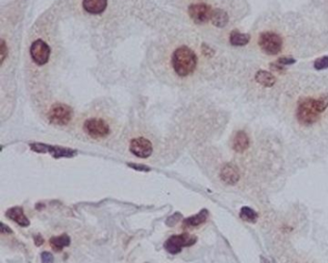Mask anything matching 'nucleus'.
I'll return each mask as SVG.
<instances>
[{"label":"nucleus","instance_id":"obj_18","mask_svg":"<svg viewBox=\"0 0 328 263\" xmlns=\"http://www.w3.org/2000/svg\"><path fill=\"white\" fill-rule=\"evenodd\" d=\"M49 243L53 250H55L56 252H61L65 247L71 245V237L68 234L64 233L60 236L52 237L49 240Z\"/></svg>","mask_w":328,"mask_h":263},{"label":"nucleus","instance_id":"obj_10","mask_svg":"<svg viewBox=\"0 0 328 263\" xmlns=\"http://www.w3.org/2000/svg\"><path fill=\"white\" fill-rule=\"evenodd\" d=\"M30 55L32 60L39 66L45 65L50 56V47L42 40L35 41L30 47Z\"/></svg>","mask_w":328,"mask_h":263},{"label":"nucleus","instance_id":"obj_23","mask_svg":"<svg viewBox=\"0 0 328 263\" xmlns=\"http://www.w3.org/2000/svg\"><path fill=\"white\" fill-rule=\"evenodd\" d=\"M41 263H53L54 258L53 255L49 252H43L41 255Z\"/></svg>","mask_w":328,"mask_h":263},{"label":"nucleus","instance_id":"obj_31","mask_svg":"<svg viewBox=\"0 0 328 263\" xmlns=\"http://www.w3.org/2000/svg\"><path fill=\"white\" fill-rule=\"evenodd\" d=\"M260 263H270V261H269L268 259H266L265 257L261 256V257H260Z\"/></svg>","mask_w":328,"mask_h":263},{"label":"nucleus","instance_id":"obj_26","mask_svg":"<svg viewBox=\"0 0 328 263\" xmlns=\"http://www.w3.org/2000/svg\"><path fill=\"white\" fill-rule=\"evenodd\" d=\"M296 62L295 59L293 58H290V57H282L278 59V63L282 66H290V65H293Z\"/></svg>","mask_w":328,"mask_h":263},{"label":"nucleus","instance_id":"obj_2","mask_svg":"<svg viewBox=\"0 0 328 263\" xmlns=\"http://www.w3.org/2000/svg\"><path fill=\"white\" fill-rule=\"evenodd\" d=\"M321 113L316 106V99L312 97L302 98L297 105L296 119L302 126H312L320 120Z\"/></svg>","mask_w":328,"mask_h":263},{"label":"nucleus","instance_id":"obj_6","mask_svg":"<svg viewBox=\"0 0 328 263\" xmlns=\"http://www.w3.org/2000/svg\"><path fill=\"white\" fill-rule=\"evenodd\" d=\"M30 149L33 151L39 152V153H50L54 158H71L75 156L78 152L75 150L69 149V148H62L58 146H50L42 143H33L30 144Z\"/></svg>","mask_w":328,"mask_h":263},{"label":"nucleus","instance_id":"obj_16","mask_svg":"<svg viewBox=\"0 0 328 263\" xmlns=\"http://www.w3.org/2000/svg\"><path fill=\"white\" fill-rule=\"evenodd\" d=\"M255 80L257 83L266 88L273 87L276 82V78L273 74L263 70H260L256 73Z\"/></svg>","mask_w":328,"mask_h":263},{"label":"nucleus","instance_id":"obj_30","mask_svg":"<svg viewBox=\"0 0 328 263\" xmlns=\"http://www.w3.org/2000/svg\"><path fill=\"white\" fill-rule=\"evenodd\" d=\"M35 242H36V245H37V246H41V244L43 243V239H42V237H41V235L35 236Z\"/></svg>","mask_w":328,"mask_h":263},{"label":"nucleus","instance_id":"obj_22","mask_svg":"<svg viewBox=\"0 0 328 263\" xmlns=\"http://www.w3.org/2000/svg\"><path fill=\"white\" fill-rule=\"evenodd\" d=\"M314 68L318 71L328 69V56H324L314 62Z\"/></svg>","mask_w":328,"mask_h":263},{"label":"nucleus","instance_id":"obj_24","mask_svg":"<svg viewBox=\"0 0 328 263\" xmlns=\"http://www.w3.org/2000/svg\"><path fill=\"white\" fill-rule=\"evenodd\" d=\"M201 49H202V53L208 58H211V57H213L215 55V50L211 46H209L208 44H202Z\"/></svg>","mask_w":328,"mask_h":263},{"label":"nucleus","instance_id":"obj_1","mask_svg":"<svg viewBox=\"0 0 328 263\" xmlns=\"http://www.w3.org/2000/svg\"><path fill=\"white\" fill-rule=\"evenodd\" d=\"M198 65V57L194 50L188 46H180L172 55V67L174 72L181 77L193 74Z\"/></svg>","mask_w":328,"mask_h":263},{"label":"nucleus","instance_id":"obj_12","mask_svg":"<svg viewBox=\"0 0 328 263\" xmlns=\"http://www.w3.org/2000/svg\"><path fill=\"white\" fill-rule=\"evenodd\" d=\"M83 7L89 14L98 15L106 10L107 0H83Z\"/></svg>","mask_w":328,"mask_h":263},{"label":"nucleus","instance_id":"obj_9","mask_svg":"<svg viewBox=\"0 0 328 263\" xmlns=\"http://www.w3.org/2000/svg\"><path fill=\"white\" fill-rule=\"evenodd\" d=\"M188 13L190 18L198 24L205 23L208 20H211L213 9L204 3L201 4H193L189 7Z\"/></svg>","mask_w":328,"mask_h":263},{"label":"nucleus","instance_id":"obj_21","mask_svg":"<svg viewBox=\"0 0 328 263\" xmlns=\"http://www.w3.org/2000/svg\"><path fill=\"white\" fill-rule=\"evenodd\" d=\"M316 106L320 113H323L328 107V94H324L318 99H316Z\"/></svg>","mask_w":328,"mask_h":263},{"label":"nucleus","instance_id":"obj_13","mask_svg":"<svg viewBox=\"0 0 328 263\" xmlns=\"http://www.w3.org/2000/svg\"><path fill=\"white\" fill-rule=\"evenodd\" d=\"M6 215L8 218L16 222L20 226H28L30 225V221L25 216L23 209L19 207H12L8 209V211L6 212Z\"/></svg>","mask_w":328,"mask_h":263},{"label":"nucleus","instance_id":"obj_20","mask_svg":"<svg viewBox=\"0 0 328 263\" xmlns=\"http://www.w3.org/2000/svg\"><path fill=\"white\" fill-rule=\"evenodd\" d=\"M240 218L247 223H256L258 219V213L248 207H244L240 210Z\"/></svg>","mask_w":328,"mask_h":263},{"label":"nucleus","instance_id":"obj_11","mask_svg":"<svg viewBox=\"0 0 328 263\" xmlns=\"http://www.w3.org/2000/svg\"><path fill=\"white\" fill-rule=\"evenodd\" d=\"M220 179L227 185H235L240 180V171L238 167L232 163L223 165L219 173Z\"/></svg>","mask_w":328,"mask_h":263},{"label":"nucleus","instance_id":"obj_5","mask_svg":"<svg viewBox=\"0 0 328 263\" xmlns=\"http://www.w3.org/2000/svg\"><path fill=\"white\" fill-rule=\"evenodd\" d=\"M198 238L196 236L190 235L189 233H182L179 235L170 236L164 243V249L166 252L172 255H176L181 252L182 248L193 246L197 242Z\"/></svg>","mask_w":328,"mask_h":263},{"label":"nucleus","instance_id":"obj_19","mask_svg":"<svg viewBox=\"0 0 328 263\" xmlns=\"http://www.w3.org/2000/svg\"><path fill=\"white\" fill-rule=\"evenodd\" d=\"M250 35L241 33L238 30H233L229 36V42L234 46H244L249 43Z\"/></svg>","mask_w":328,"mask_h":263},{"label":"nucleus","instance_id":"obj_25","mask_svg":"<svg viewBox=\"0 0 328 263\" xmlns=\"http://www.w3.org/2000/svg\"><path fill=\"white\" fill-rule=\"evenodd\" d=\"M0 54H1V65L5 61L7 55H8V47L6 46V43L4 40L1 41V48H0Z\"/></svg>","mask_w":328,"mask_h":263},{"label":"nucleus","instance_id":"obj_27","mask_svg":"<svg viewBox=\"0 0 328 263\" xmlns=\"http://www.w3.org/2000/svg\"><path fill=\"white\" fill-rule=\"evenodd\" d=\"M129 167L135 169L136 171H140V172H148L150 171V168L145 166V165H142V164H134V163H131V164H128Z\"/></svg>","mask_w":328,"mask_h":263},{"label":"nucleus","instance_id":"obj_29","mask_svg":"<svg viewBox=\"0 0 328 263\" xmlns=\"http://www.w3.org/2000/svg\"><path fill=\"white\" fill-rule=\"evenodd\" d=\"M12 229L10 227H8L4 223H1V233L5 234V233H12Z\"/></svg>","mask_w":328,"mask_h":263},{"label":"nucleus","instance_id":"obj_17","mask_svg":"<svg viewBox=\"0 0 328 263\" xmlns=\"http://www.w3.org/2000/svg\"><path fill=\"white\" fill-rule=\"evenodd\" d=\"M212 23L219 28H223L227 25L229 21V17L227 13L222 9H215L213 10L211 17Z\"/></svg>","mask_w":328,"mask_h":263},{"label":"nucleus","instance_id":"obj_4","mask_svg":"<svg viewBox=\"0 0 328 263\" xmlns=\"http://www.w3.org/2000/svg\"><path fill=\"white\" fill-rule=\"evenodd\" d=\"M73 117V109L64 103H56L50 108L47 118L48 121L57 126H66L68 125Z\"/></svg>","mask_w":328,"mask_h":263},{"label":"nucleus","instance_id":"obj_15","mask_svg":"<svg viewBox=\"0 0 328 263\" xmlns=\"http://www.w3.org/2000/svg\"><path fill=\"white\" fill-rule=\"evenodd\" d=\"M208 217H209V211L207 209H202L198 214L184 220L183 221V227L188 228V227L199 226V225L204 224L208 219Z\"/></svg>","mask_w":328,"mask_h":263},{"label":"nucleus","instance_id":"obj_14","mask_svg":"<svg viewBox=\"0 0 328 263\" xmlns=\"http://www.w3.org/2000/svg\"><path fill=\"white\" fill-rule=\"evenodd\" d=\"M249 144L250 142L247 134L243 131H240L235 134L232 143V148L236 152L242 153L249 148Z\"/></svg>","mask_w":328,"mask_h":263},{"label":"nucleus","instance_id":"obj_3","mask_svg":"<svg viewBox=\"0 0 328 263\" xmlns=\"http://www.w3.org/2000/svg\"><path fill=\"white\" fill-rule=\"evenodd\" d=\"M258 44L264 53L268 55H276L281 52L283 42L278 34L266 31L260 34Z\"/></svg>","mask_w":328,"mask_h":263},{"label":"nucleus","instance_id":"obj_28","mask_svg":"<svg viewBox=\"0 0 328 263\" xmlns=\"http://www.w3.org/2000/svg\"><path fill=\"white\" fill-rule=\"evenodd\" d=\"M271 69H272L273 71H275V72L280 73V74L285 72V68H284L282 65H280L278 62H277V63H272V64H271Z\"/></svg>","mask_w":328,"mask_h":263},{"label":"nucleus","instance_id":"obj_7","mask_svg":"<svg viewBox=\"0 0 328 263\" xmlns=\"http://www.w3.org/2000/svg\"><path fill=\"white\" fill-rule=\"evenodd\" d=\"M84 132L93 139L105 138L110 133L109 125L101 119H89L84 123Z\"/></svg>","mask_w":328,"mask_h":263},{"label":"nucleus","instance_id":"obj_8","mask_svg":"<svg viewBox=\"0 0 328 263\" xmlns=\"http://www.w3.org/2000/svg\"><path fill=\"white\" fill-rule=\"evenodd\" d=\"M129 149L134 155L140 158H147L152 154L153 151L151 142L144 137L133 139L130 143Z\"/></svg>","mask_w":328,"mask_h":263}]
</instances>
